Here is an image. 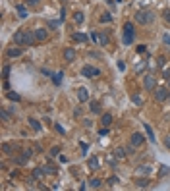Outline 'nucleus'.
<instances>
[{"label": "nucleus", "mask_w": 170, "mask_h": 191, "mask_svg": "<svg viewBox=\"0 0 170 191\" xmlns=\"http://www.w3.org/2000/svg\"><path fill=\"white\" fill-rule=\"evenodd\" d=\"M163 41H164V44H168V46H170V35H164Z\"/></svg>", "instance_id": "4c0bfd02"}, {"label": "nucleus", "mask_w": 170, "mask_h": 191, "mask_svg": "<svg viewBox=\"0 0 170 191\" xmlns=\"http://www.w3.org/2000/svg\"><path fill=\"white\" fill-rule=\"evenodd\" d=\"M72 39L78 41V43H85L89 37H87V35H83V33H74V35H72Z\"/></svg>", "instance_id": "dca6fc26"}, {"label": "nucleus", "mask_w": 170, "mask_h": 191, "mask_svg": "<svg viewBox=\"0 0 170 191\" xmlns=\"http://www.w3.org/2000/svg\"><path fill=\"white\" fill-rule=\"evenodd\" d=\"M132 43H133V23H132V21H128L126 25H124V37H122V44L129 46Z\"/></svg>", "instance_id": "7ed1b4c3"}, {"label": "nucleus", "mask_w": 170, "mask_h": 191, "mask_svg": "<svg viewBox=\"0 0 170 191\" xmlns=\"http://www.w3.org/2000/svg\"><path fill=\"white\" fill-rule=\"evenodd\" d=\"M0 116H2V120H4V122L10 120V116H8V112H6V110H0Z\"/></svg>", "instance_id": "c756f323"}, {"label": "nucleus", "mask_w": 170, "mask_h": 191, "mask_svg": "<svg viewBox=\"0 0 170 191\" xmlns=\"http://www.w3.org/2000/svg\"><path fill=\"white\" fill-rule=\"evenodd\" d=\"M143 128H145V133H147V139H151L153 143H155V133H153V128H151L149 124H145Z\"/></svg>", "instance_id": "4468645a"}, {"label": "nucleus", "mask_w": 170, "mask_h": 191, "mask_svg": "<svg viewBox=\"0 0 170 191\" xmlns=\"http://www.w3.org/2000/svg\"><path fill=\"white\" fill-rule=\"evenodd\" d=\"M58 25H60V21H48V27H52V29L58 27Z\"/></svg>", "instance_id": "f704fd0d"}, {"label": "nucleus", "mask_w": 170, "mask_h": 191, "mask_svg": "<svg viewBox=\"0 0 170 191\" xmlns=\"http://www.w3.org/2000/svg\"><path fill=\"white\" fill-rule=\"evenodd\" d=\"M106 2H112V0H106Z\"/></svg>", "instance_id": "c03bdc74"}, {"label": "nucleus", "mask_w": 170, "mask_h": 191, "mask_svg": "<svg viewBox=\"0 0 170 191\" xmlns=\"http://www.w3.org/2000/svg\"><path fill=\"white\" fill-rule=\"evenodd\" d=\"M47 172H48V174H56V168H52V166H47Z\"/></svg>", "instance_id": "58836bf2"}, {"label": "nucleus", "mask_w": 170, "mask_h": 191, "mask_svg": "<svg viewBox=\"0 0 170 191\" xmlns=\"http://www.w3.org/2000/svg\"><path fill=\"white\" fill-rule=\"evenodd\" d=\"M62 77H64L62 72H56V74H52V83H54V85H60V83H62Z\"/></svg>", "instance_id": "2eb2a0df"}, {"label": "nucleus", "mask_w": 170, "mask_h": 191, "mask_svg": "<svg viewBox=\"0 0 170 191\" xmlns=\"http://www.w3.org/2000/svg\"><path fill=\"white\" fill-rule=\"evenodd\" d=\"M33 33H35V39H37V41H44V39L48 37V33H47V29H44V27H41V29H35Z\"/></svg>", "instance_id": "1a4fd4ad"}, {"label": "nucleus", "mask_w": 170, "mask_h": 191, "mask_svg": "<svg viewBox=\"0 0 170 191\" xmlns=\"http://www.w3.org/2000/svg\"><path fill=\"white\" fill-rule=\"evenodd\" d=\"M8 99H10V100H16V103H18V100H19V95H18V93H8Z\"/></svg>", "instance_id": "bb28decb"}, {"label": "nucleus", "mask_w": 170, "mask_h": 191, "mask_svg": "<svg viewBox=\"0 0 170 191\" xmlns=\"http://www.w3.org/2000/svg\"><path fill=\"white\" fill-rule=\"evenodd\" d=\"M78 99L81 100V103L89 100V93H87V89H85V87H79V89H78Z\"/></svg>", "instance_id": "9d476101"}, {"label": "nucleus", "mask_w": 170, "mask_h": 191, "mask_svg": "<svg viewBox=\"0 0 170 191\" xmlns=\"http://www.w3.org/2000/svg\"><path fill=\"white\" fill-rule=\"evenodd\" d=\"M143 141H145V137L141 135V133H133V135H132V143L135 145V147H139V145H143Z\"/></svg>", "instance_id": "9b49d317"}, {"label": "nucleus", "mask_w": 170, "mask_h": 191, "mask_svg": "<svg viewBox=\"0 0 170 191\" xmlns=\"http://www.w3.org/2000/svg\"><path fill=\"white\" fill-rule=\"evenodd\" d=\"M74 19H75V23H83V19H85V18H83V14H81V12H78V14L74 15Z\"/></svg>", "instance_id": "5701e85b"}, {"label": "nucleus", "mask_w": 170, "mask_h": 191, "mask_svg": "<svg viewBox=\"0 0 170 191\" xmlns=\"http://www.w3.org/2000/svg\"><path fill=\"white\" fill-rule=\"evenodd\" d=\"M108 184H110V185H116V184H118V178H110V180H108Z\"/></svg>", "instance_id": "473e14b6"}, {"label": "nucleus", "mask_w": 170, "mask_h": 191, "mask_svg": "<svg viewBox=\"0 0 170 191\" xmlns=\"http://www.w3.org/2000/svg\"><path fill=\"white\" fill-rule=\"evenodd\" d=\"M8 75H10V66H4L2 68V77H4V79H8Z\"/></svg>", "instance_id": "393cba45"}, {"label": "nucleus", "mask_w": 170, "mask_h": 191, "mask_svg": "<svg viewBox=\"0 0 170 191\" xmlns=\"http://www.w3.org/2000/svg\"><path fill=\"white\" fill-rule=\"evenodd\" d=\"M118 2H122V0H118Z\"/></svg>", "instance_id": "a18cd8bd"}, {"label": "nucleus", "mask_w": 170, "mask_h": 191, "mask_svg": "<svg viewBox=\"0 0 170 191\" xmlns=\"http://www.w3.org/2000/svg\"><path fill=\"white\" fill-rule=\"evenodd\" d=\"M87 166H89L91 170H99V158H97V156H91V158L87 160Z\"/></svg>", "instance_id": "f8f14e48"}, {"label": "nucleus", "mask_w": 170, "mask_h": 191, "mask_svg": "<svg viewBox=\"0 0 170 191\" xmlns=\"http://www.w3.org/2000/svg\"><path fill=\"white\" fill-rule=\"evenodd\" d=\"M135 184L139 185V187H147V185H149V181H147V180H137Z\"/></svg>", "instance_id": "c85d7f7f"}, {"label": "nucleus", "mask_w": 170, "mask_h": 191, "mask_svg": "<svg viewBox=\"0 0 170 191\" xmlns=\"http://www.w3.org/2000/svg\"><path fill=\"white\" fill-rule=\"evenodd\" d=\"M153 19H155V14L149 12V10H141V12H137V14H135V21L141 23V25H149Z\"/></svg>", "instance_id": "f03ea898"}, {"label": "nucleus", "mask_w": 170, "mask_h": 191, "mask_svg": "<svg viewBox=\"0 0 170 191\" xmlns=\"http://www.w3.org/2000/svg\"><path fill=\"white\" fill-rule=\"evenodd\" d=\"M35 41H37V39H35V33H31V31L19 29V31H16V33H14V43H16V44H21V46H31Z\"/></svg>", "instance_id": "f257e3e1"}, {"label": "nucleus", "mask_w": 170, "mask_h": 191, "mask_svg": "<svg viewBox=\"0 0 170 191\" xmlns=\"http://www.w3.org/2000/svg\"><path fill=\"white\" fill-rule=\"evenodd\" d=\"M110 19H112V15H110V14H104V15H101V21H103V23L110 21Z\"/></svg>", "instance_id": "cd10ccee"}, {"label": "nucleus", "mask_w": 170, "mask_h": 191, "mask_svg": "<svg viewBox=\"0 0 170 191\" xmlns=\"http://www.w3.org/2000/svg\"><path fill=\"white\" fill-rule=\"evenodd\" d=\"M44 174H47V170H44V168H35V170H33V176L37 178V180L44 178Z\"/></svg>", "instance_id": "a211bd4d"}, {"label": "nucleus", "mask_w": 170, "mask_h": 191, "mask_svg": "<svg viewBox=\"0 0 170 191\" xmlns=\"http://www.w3.org/2000/svg\"><path fill=\"white\" fill-rule=\"evenodd\" d=\"M143 85H145V91H155V75H145L143 79Z\"/></svg>", "instance_id": "423d86ee"}, {"label": "nucleus", "mask_w": 170, "mask_h": 191, "mask_svg": "<svg viewBox=\"0 0 170 191\" xmlns=\"http://www.w3.org/2000/svg\"><path fill=\"white\" fill-rule=\"evenodd\" d=\"M139 172L141 174H147L149 172V166H139Z\"/></svg>", "instance_id": "72a5a7b5"}, {"label": "nucleus", "mask_w": 170, "mask_h": 191, "mask_svg": "<svg viewBox=\"0 0 170 191\" xmlns=\"http://www.w3.org/2000/svg\"><path fill=\"white\" fill-rule=\"evenodd\" d=\"M89 108H91V112H95V114H99V112H101V104L97 103V100H93V103H91V106H89Z\"/></svg>", "instance_id": "6ab92c4d"}, {"label": "nucleus", "mask_w": 170, "mask_h": 191, "mask_svg": "<svg viewBox=\"0 0 170 191\" xmlns=\"http://www.w3.org/2000/svg\"><path fill=\"white\" fill-rule=\"evenodd\" d=\"M29 124H31V128H33L35 131H41V124H39L37 120H33V118H31V120H29Z\"/></svg>", "instance_id": "aec40b11"}, {"label": "nucleus", "mask_w": 170, "mask_h": 191, "mask_svg": "<svg viewBox=\"0 0 170 191\" xmlns=\"http://www.w3.org/2000/svg\"><path fill=\"white\" fill-rule=\"evenodd\" d=\"M164 19H166V21L170 23V10H166V12H164Z\"/></svg>", "instance_id": "37998d69"}, {"label": "nucleus", "mask_w": 170, "mask_h": 191, "mask_svg": "<svg viewBox=\"0 0 170 191\" xmlns=\"http://www.w3.org/2000/svg\"><path fill=\"white\" fill-rule=\"evenodd\" d=\"M64 18H66V12H64V8L60 10V21H64Z\"/></svg>", "instance_id": "79ce46f5"}, {"label": "nucleus", "mask_w": 170, "mask_h": 191, "mask_svg": "<svg viewBox=\"0 0 170 191\" xmlns=\"http://www.w3.org/2000/svg\"><path fill=\"white\" fill-rule=\"evenodd\" d=\"M99 44H103V46H106V44H108V39L104 37V35H99Z\"/></svg>", "instance_id": "a878e982"}, {"label": "nucleus", "mask_w": 170, "mask_h": 191, "mask_svg": "<svg viewBox=\"0 0 170 191\" xmlns=\"http://www.w3.org/2000/svg\"><path fill=\"white\" fill-rule=\"evenodd\" d=\"M39 2H41V0H27V4H29V6H37Z\"/></svg>", "instance_id": "c9c22d12"}, {"label": "nucleus", "mask_w": 170, "mask_h": 191, "mask_svg": "<svg viewBox=\"0 0 170 191\" xmlns=\"http://www.w3.org/2000/svg\"><path fill=\"white\" fill-rule=\"evenodd\" d=\"M60 153V149L58 147H54V149H52V151H50V154H52V156H56V154H58Z\"/></svg>", "instance_id": "a19ab883"}, {"label": "nucleus", "mask_w": 170, "mask_h": 191, "mask_svg": "<svg viewBox=\"0 0 170 191\" xmlns=\"http://www.w3.org/2000/svg\"><path fill=\"white\" fill-rule=\"evenodd\" d=\"M118 70H126V62H122V60H120V62H118Z\"/></svg>", "instance_id": "2f4dec72"}, {"label": "nucleus", "mask_w": 170, "mask_h": 191, "mask_svg": "<svg viewBox=\"0 0 170 191\" xmlns=\"http://www.w3.org/2000/svg\"><path fill=\"white\" fill-rule=\"evenodd\" d=\"M132 103H133V104H137V106H139V104H143V100H141V97L133 95V97H132Z\"/></svg>", "instance_id": "b1692460"}, {"label": "nucleus", "mask_w": 170, "mask_h": 191, "mask_svg": "<svg viewBox=\"0 0 170 191\" xmlns=\"http://www.w3.org/2000/svg\"><path fill=\"white\" fill-rule=\"evenodd\" d=\"M23 54V48H14V46H10L6 50V56L8 58H18V56H21Z\"/></svg>", "instance_id": "0eeeda50"}, {"label": "nucleus", "mask_w": 170, "mask_h": 191, "mask_svg": "<svg viewBox=\"0 0 170 191\" xmlns=\"http://www.w3.org/2000/svg\"><path fill=\"white\" fill-rule=\"evenodd\" d=\"M16 10H18V15H19V18H27V8L25 6H23V4H19V6L18 8H16Z\"/></svg>", "instance_id": "f3484780"}, {"label": "nucleus", "mask_w": 170, "mask_h": 191, "mask_svg": "<svg viewBox=\"0 0 170 191\" xmlns=\"http://www.w3.org/2000/svg\"><path fill=\"white\" fill-rule=\"evenodd\" d=\"M91 41H95V43H99V35H97V33H91Z\"/></svg>", "instance_id": "ea45409f"}, {"label": "nucleus", "mask_w": 170, "mask_h": 191, "mask_svg": "<svg viewBox=\"0 0 170 191\" xmlns=\"http://www.w3.org/2000/svg\"><path fill=\"white\" fill-rule=\"evenodd\" d=\"M81 75L83 77H99L101 70H97V68H93V66H83L81 68Z\"/></svg>", "instance_id": "20e7f679"}, {"label": "nucleus", "mask_w": 170, "mask_h": 191, "mask_svg": "<svg viewBox=\"0 0 170 191\" xmlns=\"http://www.w3.org/2000/svg\"><path fill=\"white\" fill-rule=\"evenodd\" d=\"M101 124H103L104 128H108V125L112 124V114H103V118H101Z\"/></svg>", "instance_id": "ddd939ff"}, {"label": "nucleus", "mask_w": 170, "mask_h": 191, "mask_svg": "<svg viewBox=\"0 0 170 191\" xmlns=\"http://www.w3.org/2000/svg\"><path fill=\"white\" fill-rule=\"evenodd\" d=\"M89 184H91V187H93V189H99L101 185H103V181H101V180H97V178H95V180H91Z\"/></svg>", "instance_id": "412c9836"}, {"label": "nucleus", "mask_w": 170, "mask_h": 191, "mask_svg": "<svg viewBox=\"0 0 170 191\" xmlns=\"http://www.w3.org/2000/svg\"><path fill=\"white\" fill-rule=\"evenodd\" d=\"M168 95H170V93H168L166 87H157L155 89V99L159 100V103H164V100L168 99Z\"/></svg>", "instance_id": "39448f33"}, {"label": "nucleus", "mask_w": 170, "mask_h": 191, "mask_svg": "<svg viewBox=\"0 0 170 191\" xmlns=\"http://www.w3.org/2000/svg\"><path fill=\"white\" fill-rule=\"evenodd\" d=\"M164 147H166V149H170V135H166V137H164Z\"/></svg>", "instance_id": "7c9ffc66"}, {"label": "nucleus", "mask_w": 170, "mask_h": 191, "mask_svg": "<svg viewBox=\"0 0 170 191\" xmlns=\"http://www.w3.org/2000/svg\"><path fill=\"white\" fill-rule=\"evenodd\" d=\"M160 168H163V170H160V176H164V174H166V172H168V170H170V168H168V166H160Z\"/></svg>", "instance_id": "e433bc0d"}, {"label": "nucleus", "mask_w": 170, "mask_h": 191, "mask_svg": "<svg viewBox=\"0 0 170 191\" xmlns=\"http://www.w3.org/2000/svg\"><path fill=\"white\" fill-rule=\"evenodd\" d=\"M64 60H66V62H74L75 60V50L74 48H66V50H64Z\"/></svg>", "instance_id": "6e6552de"}, {"label": "nucleus", "mask_w": 170, "mask_h": 191, "mask_svg": "<svg viewBox=\"0 0 170 191\" xmlns=\"http://www.w3.org/2000/svg\"><path fill=\"white\" fill-rule=\"evenodd\" d=\"M116 156H118V158H124V156H126V149H122V147H120V149H116Z\"/></svg>", "instance_id": "4be33fe9"}]
</instances>
